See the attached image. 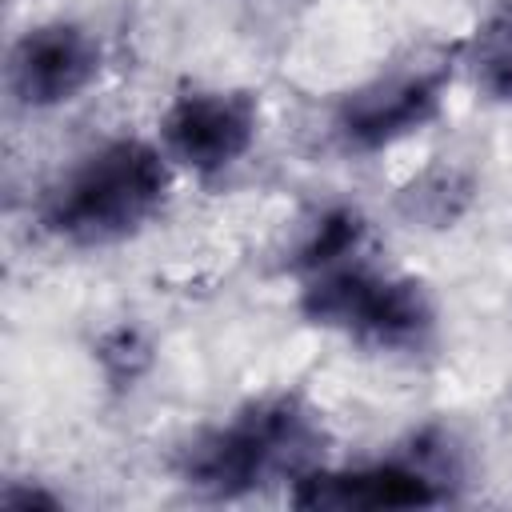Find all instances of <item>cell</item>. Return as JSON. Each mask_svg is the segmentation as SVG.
<instances>
[{
	"label": "cell",
	"instance_id": "6da1fadb",
	"mask_svg": "<svg viewBox=\"0 0 512 512\" xmlns=\"http://www.w3.org/2000/svg\"><path fill=\"white\" fill-rule=\"evenodd\" d=\"M164 192V156L144 140H112L52 188L44 220L72 244H112L132 236L160 208Z\"/></svg>",
	"mask_w": 512,
	"mask_h": 512
},
{
	"label": "cell",
	"instance_id": "7a4b0ae2",
	"mask_svg": "<svg viewBox=\"0 0 512 512\" xmlns=\"http://www.w3.org/2000/svg\"><path fill=\"white\" fill-rule=\"evenodd\" d=\"M312 444H316V428L308 412H300L292 400H272L200 436L188 448L184 476L188 484L212 496H236L272 476L300 472L312 460Z\"/></svg>",
	"mask_w": 512,
	"mask_h": 512
},
{
	"label": "cell",
	"instance_id": "3957f363",
	"mask_svg": "<svg viewBox=\"0 0 512 512\" xmlns=\"http://www.w3.org/2000/svg\"><path fill=\"white\" fill-rule=\"evenodd\" d=\"M304 312L316 324L340 328L356 340L380 348L416 344L432 328V304L412 280H392L360 264H336L312 272L304 292Z\"/></svg>",
	"mask_w": 512,
	"mask_h": 512
},
{
	"label": "cell",
	"instance_id": "277c9868",
	"mask_svg": "<svg viewBox=\"0 0 512 512\" xmlns=\"http://www.w3.org/2000/svg\"><path fill=\"white\" fill-rule=\"evenodd\" d=\"M256 120V100L244 92H184L160 120L164 152L196 172H224L252 148Z\"/></svg>",
	"mask_w": 512,
	"mask_h": 512
},
{
	"label": "cell",
	"instance_id": "5b68a950",
	"mask_svg": "<svg viewBox=\"0 0 512 512\" xmlns=\"http://www.w3.org/2000/svg\"><path fill=\"white\" fill-rule=\"evenodd\" d=\"M100 72V44L80 24H40L20 36L8 64L12 96L28 108H56L76 100Z\"/></svg>",
	"mask_w": 512,
	"mask_h": 512
},
{
	"label": "cell",
	"instance_id": "8992f818",
	"mask_svg": "<svg viewBox=\"0 0 512 512\" xmlns=\"http://www.w3.org/2000/svg\"><path fill=\"white\" fill-rule=\"evenodd\" d=\"M440 92H444V72L388 76V80H380V84H372L348 100L340 128L360 148L392 144L436 116Z\"/></svg>",
	"mask_w": 512,
	"mask_h": 512
},
{
	"label": "cell",
	"instance_id": "52a82bcc",
	"mask_svg": "<svg viewBox=\"0 0 512 512\" xmlns=\"http://www.w3.org/2000/svg\"><path fill=\"white\" fill-rule=\"evenodd\" d=\"M436 484L408 464H372L352 472H312L296 488L304 508H412L432 504Z\"/></svg>",
	"mask_w": 512,
	"mask_h": 512
},
{
	"label": "cell",
	"instance_id": "ba28073f",
	"mask_svg": "<svg viewBox=\"0 0 512 512\" xmlns=\"http://www.w3.org/2000/svg\"><path fill=\"white\" fill-rule=\"evenodd\" d=\"M360 232H364V224H360L356 212H328V216L312 228V236H308V244H304V252H300V256H304V268H308V272H324V268L344 264V260L356 252Z\"/></svg>",
	"mask_w": 512,
	"mask_h": 512
},
{
	"label": "cell",
	"instance_id": "9c48e42d",
	"mask_svg": "<svg viewBox=\"0 0 512 512\" xmlns=\"http://www.w3.org/2000/svg\"><path fill=\"white\" fill-rule=\"evenodd\" d=\"M488 68H492V84L512 100V44H508V48H500V52L492 56V64H488Z\"/></svg>",
	"mask_w": 512,
	"mask_h": 512
}]
</instances>
